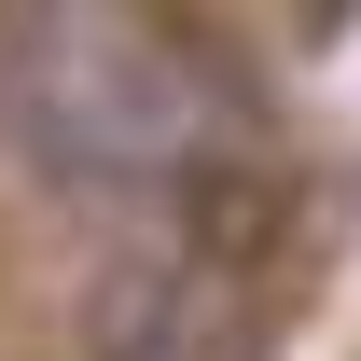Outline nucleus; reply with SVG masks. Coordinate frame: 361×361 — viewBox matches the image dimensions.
I'll list each match as a JSON object with an SVG mask.
<instances>
[{
	"label": "nucleus",
	"instance_id": "1",
	"mask_svg": "<svg viewBox=\"0 0 361 361\" xmlns=\"http://www.w3.org/2000/svg\"><path fill=\"white\" fill-rule=\"evenodd\" d=\"M14 126L70 180H167L209 153V84L111 0H42L14 14Z\"/></svg>",
	"mask_w": 361,
	"mask_h": 361
},
{
	"label": "nucleus",
	"instance_id": "2",
	"mask_svg": "<svg viewBox=\"0 0 361 361\" xmlns=\"http://www.w3.org/2000/svg\"><path fill=\"white\" fill-rule=\"evenodd\" d=\"M209 334H223V292L180 250H126L84 278V361H209Z\"/></svg>",
	"mask_w": 361,
	"mask_h": 361
},
{
	"label": "nucleus",
	"instance_id": "3",
	"mask_svg": "<svg viewBox=\"0 0 361 361\" xmlns=\"http://www.w3.org/2000/svg\"><path fill=\"white\" fill-rule=\"evenodd\" d=\"M167 195H180V264H209V278L264 264L278 236H292V180H278V167H236V153L167 167Z\"/></svg>",
	"mask_w": 361,
	"mask_h": 361
}]
</instances>
